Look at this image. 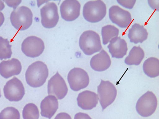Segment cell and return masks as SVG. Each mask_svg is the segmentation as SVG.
Listing matches in <instances>:
<instances>
[{
  "mask_svg": "<svg viewBox=\"0 0 159 119\" xmlns=\"http://www.w3.org/2000/svg\"><path fill=\"white\" fill-rule=\"evenodd\" d=\"M48 76L47 65L43 62L36 61L28 67L25 73L26 80L30 87H41L46 82Z\"/></svg>",
  "mask_w": 159,
  "mask_h": 119,
  "instance_id": "cell-1",
  "label": "cell"
},
{
  "mask_svg": "<svg viewBox=\"0 0 159 119\" xmlns=\"http://www.w3.org/2000/svg\"><path fill=\"white\" fill-rule=\"evenodd\" d=\"M107 7L102 1H90L85 3L83 10V15L87 21L96 23L99 22L105 17Z\"/></svg>",
  "mask_w": 159,
  "mask_h": 119,
  "instance_id": "cell-2",
  "label": "cell"
},
{
  "mask_svg": "<svg viewBox=\"0 0 159 119\" xmlns=\"http://www.w3.org/2000/svg\"><path fill=\"white\" fill-rule=\"evenodd\" d=\"M79 46L87 55H91L99 52L102 48L99 35L92 30L84 31L80 36Z\"/></svg>",
  "mask_w": 159,
  "mask_h": 119,
  "instance_id": "cell-3",
  "label": "cell"
},
{
  "mask_svg": "<svg viewBox=\"0 0 159 119\" xmlns=\"http://www.w3.org/2000/svg\"><path fill=\"white\" fill-rule=\"evenodd\" d=\"M10 20L12 25L16 29L18 30H25L31 25L33 14L30 8L22 6L12 11Z\"/></svg>",
  "mask_w": 159,
  "mask_h": 119,
  "instance_id": "cell-4",
  "label": "cell"
},
{
  "mask_svg": "<svg viewBox=\"0 0 159 119\" xmlns=\"http://www.w3.org/2000/svg\"><path fill=\"white\" fill-rule=\"evenodd\" d=\"M157 105V100L154 94L148 91L142 95L137 102V111L143 117L152 116L156 111Z\"/></svg>",
  "mask_w": 159,
  "mask_h": 119,
  "instance_id": "cell-5",
  "label": "cell"
},
{
  "mask_svg": "<svg viewBox=\"0 0 159 119\" xmlns=\"http://www.w3.org/2000/svg\"><path fill=\"white\" fill-rule=\"evenodd\" d=\"M99 102L103 111L116 99L117 91L115 85L109 81L102 80L98 86Z\"/></svg>",
  "mask_w": 159,
  "mask_h": 119,
  "instance_id": "cell-6",
  "label": "cell"
},
{
  "mask_svg": "<svg viewBox=\"0 0 159 119\" xmlns=\"http://www.w3.org/2000/svg\"><path fill=\"white\" fill-rule=\"evenodd\" d=\"M67 80L71 89L76 92L86 88L89 81L87 72L79 68L71 70L68 73Z\"/></svg>",
  "mask_w": 159,
  "mask_h": 119,
  "instance_id": "cell-7",
  "label": "cell"
},
{
  "mask_svg": "<svg viewBox=\"0 0 159 119\" xmlns=\"http://www.w3.org/2000/svg\"><path fill=\"white\" fill-rule=\"evenodd\" d=\"M3 92L6 99L11 102L21 100L25 94L22 82L16 77L7 82L4 86Z\"/></svg>",
  "mask_w": 159,
  "mask_h": 119,
  "instance_id": "cell-8",
  "label": "cell"
},
{
  "mask_svg": "<svg viewBox=\"0 0 159 119\" xmlns=\"http://www.w3.org/2000/svg\"><path fill=\"white\" fill-rule=\"evenodd\" d=\"M45 48L43 41L35 36L28 37L22 44V51L26 56L34 58L39 56Z\"/></svg>",
  "mask_w": 159,
  "mask_h": 119,
  "instance_id": "cell-9",
  "label": "cell"
},
{
  "mask_svg": "<svg viewBox=\"0 0 159 119\" xmlns=\"http://www.w3.org/2000/svg\"><path fill=\"white\" fill-rule=\"evenodd\" d=\"M41 23L47 28L54 27L59 20L58 7L53 2H48L40 9Z\"/></svg>",
  "mask_w": 159,
  "mask_h": 119,
  "instance_id": "cell-10",
  "label": "cell"
},
{
  "mask_svg": "<svg viewBox=\"0 0 159 119\" xmlns=\"http://www.w3.org/2000/svg\"><path fill=\"white\" fill-rule=\"evenodd\" d=\"M68 92L67 86L65 80L57 72L48 81V95H55L58 99L61 100L66 96Z\"/></svg>",
  "mask_w": 159,
  "mask_h": 119,
  "instance_id": "cell-11",
  "label": "cell"
},
{
  "mask_svg": "<svg viewBox=\"0 0 159 119\" xmlns=\"http://www.w3.org/2000/svg\"><path fill=\"white\" fill-rule=\"evenodd\" d=\"M109 17L112 22L120 28L128 27L132 21L131 14L118 6H113L109 9Z\"/></svg>",
  "mask_w": 159,
  "mask_h": 119,
  "instance_id": "cell-12",
  "label": "cell"
},
{
  "mask_svg": "<svg viewBox=\"0 0 159 119\" xmlns=\"http://www.w3.org/2000/svg\"><path fill=\"white\" fill-rule=\"evenodd\" d=\"M80 4L78 1L67 0L63 1L60 7L62 18L67 21L75 20L80 15Z\"/></svg>",
  "mask_w": 159,
  "mask_h": 119,
  "instance_id": "cell-13",
  "label": "cell"
},
{
  "mask_svg": "<svg viewBox=\"0 0 159 119\" xmlns=\"http://www.w3.org/2000/svg\"><path fill=\"white\" fill-rule=\"evenodd\" d=\"M22 69L21 63L17 59L3 61L0 63V75L5 79H8L19 75Z\"/></svg>",
  "mask_w": 159,
  "mask_h": 119,
  "instance_id": "cell-14",
  "label": "cell"
},
{
  "mask_svg": "<svg viewBox=\"0 0 159 119\" xmlns=\"http://www.w3.org/2000/svg\"><path fill=\"white\" fill-rule=\"evenodd\" d=\"M99 99L98 95L94 92L85 91L80 93L77 97V104L85 110H91L96 107Z\"/></svg>",
  "mask_w": 159,
  "mask_h": 119,
  "instance_id": "cell-15",
  "label": "cell"
},
{
  "mask_svg": "<svg viewBox=\"0 0 159 119\" xmlns=\"http://www.w3.org/2000/svg\"><path fill=\"white\" fill-rule=\"evenodd\" d=\"M107 47L112 58H123L127 54L128 48L126 41L120 37L112 39Z\"/></svg>",
  "mask_w": 159,
  "mask_h": 119,
  "instance_id": "cell-16",
  "label": "cell"
},
{
  "mask_svg": "<svg viewBox=\"0 0 159 119\" xmlns=\"http://www.w3.org/2000/svg\"><path fill=\"white\" fill-rule=\"evenodd\" d=\"M58 107V102L56 97L48 95L41 102V114L43 117L51 119L54 115Z\"/></svg>",
  "mask_w": 159,
  "mask_h": 119,
  "instance_id": "cell-17",
  "label": "cell"
},
{
  "mask_svg": "<svg viewBox=\"0 0 159 119\" xmlns=\"http://www.w3.org/2000/svg\"><path fill=\"white\" fill-rule=\"evenodd\" d=\"M111 60L107 52L104 50L93 56L90 61L91 68L97 71L107 70L111 66Z\"/></svg>",
  "mask_w": 159,
  "mask_h": 119,
  "instance_id": "cell-18",
  "label": "cell"
},
{
  "mask_svg": "<svg viewBox=\"0 0 159 119\" xmlns=\"http://www.w3.org/2000/svg\"><path fill=\"white\" fill-rule=\"evenodd\" d=\"M148 34L144 26L135 23L129 30L128 36L130 42L137 44L144 42L148 39Z\"/></svg>",
  "mask_w": 159,
  "mask_h": 119,
  "instance_id": "cell-19",
  "label": "cell"
},
{
  "mask_svg": "<svg viewBox=\"0 0 159 119\" xmlns=\"http://www.w3.org/2000/svg\"><path fill=\"white\" fill-rule=\"evenodd\" d=\"M145 56L144 52L139 46L134 47L125 58V63L129 65H138L140 64Z\"/></svg>",
  "mask_w": 159,
  "mask_h": 119,
  "instance_id": "cell-20",
  "label": "cell"
},
{
  "mask_svg": "<svg viewBox=\"0 0 159 119\" xmlns=\"http://www.w3.org/2000/svg\"><path fill=\"white\" fill-rule=\"evenodd\" d=\"M143 70L148 76L154 78L159 75V60L154 57L147 59L143 65Z\"/></svg>",
  "mask_w": 159,
  "mask_h": 119,
  "instance_id": "cell-21",
  "label": "cell"
},
{
  "mask_svg": "<svg viewBox=\"0 0 159 119\" xmlns=\"http://www.w3.org/2000/svg\"><path fill=\"white\" fill-rule=\"evenodd\" d=\"M101 33L103 43L106 45L112 39L118 37L119 30L115 26L109 25L102 28Z\"/></svg>",
  "mask_w": 159,
  "mask_h": 119,
  "instance_id": "cell-22",
  "label": "cell"
},
{
  "mask_svg": "<svg viewBox=\"0 0 159 119\" xmlns=\"http://www.w3.org/2000/svg\"><path fill=\"white\" fill-rule=\"evenodd\" d=\"M22 114L24 119H39V117L38 107L33 103L28 104L24 107Z\"/></svg>",
  "mask_w": 159,
  "mask_h": 119,
  "instance_id": "cell-23",
  "label": "cell"
},
{
  "mask_svg": "<svg viewBox=\"0 0 159 119\" xmlns=\"http://www.w3.org/2000/svg\"><path fill=\"white\" fill-rule=\"evenodd\" d=\"M7 39H4L0 37V59H10L11 58L12 52L11 46Z\"/></svg>",
  "mask_w": 159,
  "mask_h": 119,
  "instance_id": "cell-24",
  "label": "cell"
},
{
  "mask_svg": "<svg viewBox=\"0 0 159 119\" xmlns=\"http://www.w3.org/2000/svg\"><path fill=\"white\" fill-rule=\"evenodd\" d=\"M19 111L14 107H7L0 113V119H20Z\"/></svg>",
  "mask_w": 159,
  "mask_h": 119,
  "instance_id": "cell-25",
  "label": "cell"
},
{
  "mask_svg": "<svg viewBox=\"0 0 159 119\" xmlns=\"http://www.w3.org/2000/svg\"><path fill=\"white\" fill-rule=\"evenodd\" d=\"M117 2L121 6L129 9H132L136 2V0L125 1L117 0Z\"/></svg>",
  "mask_w": 159,
  "mask_h": 119,
  "instance_id": "cell-26",
  "label": "cell"
},
{
  "mask_svg": "<svg viewBox=\"0 0 159 119\" xmlns=\"http://www.w3.org/2000/svg\"><path fill=\"white\" fill-rule=\"evenodd\" d=\"M7 5L11 7H13L14 10L21 2V1H4Z\"/></svg>",
  "mask_w": 159,
  "mask_h": 119,
  "instance_id": "cell-27",
  "label": "cell"
},
{
  "mask_svg": "<svg viewBox=\"0 0 159 119\" xmlns=\"http://www.w3.org/2000/svg\"><path fill=\"white\" fill-rule=\"evenodd\" d=\"M75 119H92L86 113L79 112L75 115Z\"/></svg>",
  "mask_w": 159,
  "mask_h": 119,
  "instance_id": "cell-28",
  "label": "cell"
},
{
  "mask_svg": "<svg viewBox=\"0 0 159 119\" xmlns=\"http://www.w3.org/2000/svg\"><path fill=\"white\" fill-rule=\"evenodd\" d=\"M54 119H72L71 117L66 113H60L57 115Z\"/></svg>",
  "mask_w": 159,
  "mask_h": 119,
  "instance_id": "cell-29",
  "label": "cell"
},
{
  "mask_svg": "<svg viewBox=\"0 0 159 119\" xmlns=\"http://www.w3.org/2000/svg\"><path fill=\"white\" fill-rule=\"evenodd\" d=\"M4 21H5V17L3 13L1 12H0V27H1L3 24Z\"/></svg>",
  "mask_w": 159,
  "mask_h": 119,
  "instance_id": "cell-30",
  "label": "cell"
},
{
  "mask_svg": "<svg viewBox=\"0 0 159 119\" xmlns=\"http://www.w3.org/2000/svg\"><path fill=\"white\" fill-rule=\"evenodd\" d=\"M5 7V6L3 2L2 1H0V11H2Z\"/></svg>",
  "mask_w": 159,
  "mask_h": 119,
  "instance_id": "cell-31",
  "label": "cell"
},
{
  "mask_svg": "<svg viewBox=\"0 0 159 119\" xmlns=\"http://www.w3.org/2000/svg\"><path fill=\"white\" fill-rule=\"evenodd\" d=\"M1 97V89H0V97Z\"/></svg>",
  "mask_w": 159,
  "mask_h": 119,
  "instance_id": "cell-32",
  "label": "cell"
}]
</instances>
